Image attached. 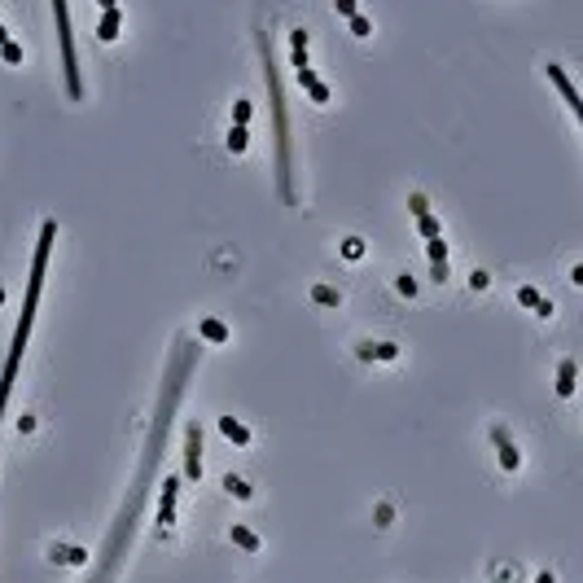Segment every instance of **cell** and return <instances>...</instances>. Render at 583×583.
Wrapping results in <instances>:
<instances>
[{
  "label": "cell",
  "instance_id": "36",
  "mask_svg": "<svg viewBox=\"0 0 583 583\" xmlns=\"http://www.w3.org/2000/svg\"><path fill=\"white\" fill-rule=\"evenodd\" d=\"M97 5H101V9H119V0H97Z\"/></svg>",
  "mask_w": 583,
  "mask_h": 583
},
{
  "label": "cell",
  "instance_id": "20",
  "mask_svg": "<svg viewBox=\"0 0 583 583\" xmlns=\"http://www.w3.org/2000/svg\"><path fill=\"white\" fill-rule=\"evenodd\" d=\"M246 149H250V132L233 123V132H228V154H246Z\"/></svg>",
  "mask_w": 583,
  "mask_h": 583
},
{
  "label": "cell",
  "instance_id": "4",
  "mask_svg": "<svg viewBox=\"0 0 583 583\" xmlns=\"http://www.w3.org/2000/svg\"><path fill=\"white\" fill-rule=\"evenodd\" d=\"M544 75H548V80H552V88L562 92V101H566V106H570V114L579 119V128H583V97H579V88L570 84V75H566V66H562V62H548V66H544Z\"/></svg>",
  "mask_w": 583,
  "mask_h": 583
},
{
  "label": "cell",
  "instance_id": "16",
  "mask_svg": "<svg viewBox=\"0 0 583 583\" xmlns=\"http://www.w3.org/2000/svg\"><path fill=\"white\" fill-rule=\"evenodd\" d=\"M224 491L233 500H250V496H255V487H250L246 478H237V474H224Z\"/></svg>",
  "mask_w": 583,
  "mask_h": 583
},
{
  "label": "cell",
  "instance_id": "1",
  "mask_svg": "<svg viewBox=\"0 0 583 583\" xmlns=\"http://www.w3.org/2000/svg\"><path fill=\"white\" fill-rule=\"evenodd\" d=\"M259 62H263V84H268V101H272V132H276V189H281V202H285V207H294L298 193H294V158H290L285 88H281V75H276V62H272V44H268V36H259Z\"/></svg>",
  "mask_w": 583,
  "mask_h": 583
},
{
  "label": "cell",
  "instance_id": "10",
  "mask_svg": "<svg viewBox=\"0 0 583 583\" xmlns=\"http://www.w3.org/2000/svg\"><path fill=\"white\" fill-rule=\"evenodd\" d=\"M119 27H123V13H119V9H101L97 40H101V44H114V40H119Z\"/></svg>",
  "mask_w": 583,
  "mask_h": 583
},
{
  "label": "cell",
  "instance_id": "19",
  "mask_svg": "<svg viewBox=\"0 0 583 583\" xmlns=\"http://www.w3.org/2000/svg\"><path fill=\"white\" fill-rule=\"evenodd\" d=\"M338 255L342 259H364V237H342L338 241Z\"/></svg>",
  "mask_w": 583,
  "mask_h": 583
},
{
  "label": "cell",
  "instance_id": "13",
  "mask_svg": "<svg viewBox=\"0 0 583 583\" xmlns=\"http://www.w3.org/2000/svg\"><path fill=\"white\" fill-rule=\"evenodd\" d=\"M219 435L233 443V447H246V443H250V425H241L237 417H219Z\"/></svg>",
  "mask_w": 583,
  "mask_h": 583
},
{
  "label": "cell",
  "instance_id": "17",
  "mask_svg": "<svg viewBox=\"0 0 583 583\" xmlns=\"http://www.w3.org/2000/svg\"><path fill=\"white\" fill-rule=\"evenodd\" d=\"M312 298L320 303V307H342V294L334 285H312Z\"/></svg>",
  "mask_w": 583,
  "mask_h": 583
},
{
  "label": "cell",
  "instance_id": "26",
  "mask_svg": "<svg viewBox=\"0 0 583 583\" xmlns=\"http://www.w3.org/2000/svg\"><path fill=\"white\" fill-rule=\"evenodd\" d=\"M408 211L421 219V215H430V197L425 193H408Z\"/></svg>",
  "mask_w": 583,
  "mask_h": 583
},
{
  "label": "cell",
  "instance_id": "33",
  "mask_svg": "<svg viewBox=\"0 0 583 583\" xmlns=\"http://www.w3.org/2000/svg\"><path fill=\"white\" fill-rule=\"evenodd\" d=\"M18 430H22V435H36V417L27 413V417H22V421H18Z\"/></svg>",
  "mask_w": 583,
  "mask_h": 583
},
{
  "label": "cell",
  "instance_id": "24",
  "mask_svg": "<svg viewBox=\"0 0 583 583\" xmlns=\"http://www.w3.org/2000/svg\"><path fill=\"white\" fill-rule=\"evenodd\" d=\"M0 58H5L9 66H22V58H27V53H22V44H13V40H5V44H0Z\"/></svg>",
  "mask_w": 583,
  "mask_h": 583
},
{
  "label": "cell",
  "instance_id": "27",
  "mask_svg": "<svg viewBox=\"0 0 583 583\" xmlns=\"http://www.w3.org/2000/svg\"><path fill=\"white\" fill-rule=\"evenodd\" d=\"M395 290H399L403 298H413V294H417V276H408V272H403V276H395Z\"/></svg>",
  "mask_w": 583,
  "mask_h": 583
},
{
  "label": "cell",
  "instance_id": "31",
  "mask_svg": "<svg viewBox=\"0 0 583 583\" xmlns=\"http://www.w3.org/2000/svg\"><path fill=\"white\" fill-rule=\"evenodd\" d=\"M535 316H540V320H552V316H557V307H552L548 298H540V303H535Z\"/></svg>",
  "mask_w": 583,
  "mask_h": 583
},
{
  "label": "cell",
  "instance_id": "7",
  "mask_svg": "<svg viewBox=\"0 0 583 583\" xmlns=\"http://www.w3.org/2000/svg\"><path fill=\"white\" fill-rule=\"evenodd\" d=\"M356 360H364V364H373V360L391 364V360H399V347L395 342H356Z\"/></svg>",
  "mask_w": 583,
  "mask_h": 583
},
{
  "label": "cell",
  "instance_id": "32",
  "mask_svg": "<svg viewBox=\"0 0 583 583\" xmlns=\"http://www.w3.org/2000/svg\"><path fill=\"white\" fill-rule=\"evenodd\" d=\"M430 281H447V263H430Z\"/></svg>",
  "mask_w": 583,
  "mask_h": 583
},
{
  "label": "cell",
  "instance_id": "35",
  "mask_svg": "<svg viewBox=\"0 0 583 583\" xmlns=\"http://www.w3.org/2000/svg\"><path fill=\"white\" fill-rule=\"evenodd\" d=\"M535 583H557V574H552V570H540V574H535Z\"/></svg>",
  "mask_w": 583,
  "mask_h": 583
},
{
  "label": "cell",
  "instance_id": "12",
  "mask_svg": "<svg viewBox=\"0 0 583 583\" xmlns=\"http://www.w3.org/2000/svg\"><path fill=\"white\" fill-rule=\"evenodd\" d=\"M307 31H303V27H294L290 31V62H294V70H307Z\"/></svg>",
  "mask_w": 583,
  "mask_h": 583
},
{
  "label": "cell",
  "instance_id": "23",
  "mask_svg": "<svg viewBox=\"0 0 583 583\" xmlns=\"http://www.w3.org/2000/svg\"><path fill=\"white\" fill-rule=\"evenodd\" d=\"M417 228H421V237H425V241H430V237H443V224H439L435 215H421Z\"/></svg>",
  "mask_w": 583,
  "mask_h": 583
},
{
  "label": "cell",
  "instance_id": "29",
  "mask_svg": "<svg viewBox=\"0 0 583 583\" xmlns=\"http://www.w3.org/2000/svg\"><path fill=\"white\" fill-rule=\"evenodd\" d=\"M334 9H338L342 18H356V13H360V0H334Z\"/></svg>",
  "mask_w": 583,
  "mask_h": 583
},
{
  "label": "cell",
  "instance_id": "14",
  "mask_svg": "<svg viewBox=\"0 0 583 583\" xmlns=\"http://www.w3.org/2000/svg\"><path fill=\"white\" fill-rule=\"evenodd\" d=\"M197 334H202V342H228V325H224V320H215V316H202Z\"/></svg>",
  "mask_w": 583,
  "mask_h": 583
},
{
  "label": "cell",
  "instance_id": "3",
  "mask_svg": "<svg viewBox=\"0 0 583 583\" xmlns=\"http://www.w3.org/2000/svg\"><path fill=\"white\" fill-rule=\"evenodd\" d=\"M487 435H491V447H496V456H500V469H504V474H518V469H522V452H518V443H513V435H509V425L496 421Z\"/></svg>",
  "mask_w": 583,
  "mask_h": 583
},
{
  "label": "cell",
  "instance_id": "15",
  "mask_svg": "<svg viewBox=\"0 0 583 583\" xmlns=\"http://www.w3.org/2000/svg\"><path fill=\"white\" fill-rule=\"evenodd\" d=\"M228 535H233V544H237V548H246V552H259V548H263V540H259L250 526H233Z\"/></svg>",
  "mask_w": 583,
  "mask_h": 583
},
{
  "label": "cell",
  "instance_id": "8",
  "mask_svg": "<svg viewBox=\"0 0 583 583\" xmlns=\"http://www.w3.org/2000/svg\"><path fill=\"white\" fill-rule=\"evenodd\" d=\"M298 84H303V92H307L316 106H329V97H334L325 80H316V70H312V66H307V70H298Z\"/></svg>",
  "mask_w": 583,
  "mask_h": 583
},
{
  "label": "cell",
  "instance_id": "37",
  "mask_svg": "<svg viewBox=\"0 0 583 583\" xmlns=\"http://www.w3.org/2000/svg\"><path fill=\"white\" fill-rule=\"evenodd\" d=\"M5 40H9V31H5V27H0V44H5Z\"/></svg>",
  "mask_w": 583,
  "mask_h": 583
},
{
  "label": "cell",
  "instance_id": "30",
  "mask_svg": "<svg viewBox=\"0 0 583 583\" xmlns=\"http://www.w3.org/2000/svg\"><path fill=\"white\" fill-rule=\"evenodd\" d=\"M487 285H491V276H487V272H483V268H478V272H474V276H469V290H478V294H483V290H487Z\"/></svg>",
  "mask_w": 583,
  "mask_h": 583
},
{
  "label": "cell",
  "instance_id": "25",
  "mask_svg": "<svg viewBox=\"0 0 583 583\" xmlns=\"http://www.w3.org/2000/svg\"><path fill=\"white\" fill-rule=\"evenodd\" d=\"M544 294L535 290V285H518V303H522V307H530V312H535V303H540Z\"/></svg>",
  "mask_w": 583,
  "mask_h": 583
},
{
  "label": "cell",
  "instance_id": "38",
  "mask_svg": "<svg viewBox=\"0 0 583 583\" xmlns=\"http://www.w3.org/2000/svg\"><path fill=\"white\" fill-rule=\"evenodd\" d=\"M0 303H5V290H0Z\"/></svg>",
  "mask_w": 583,
  "mask_h": 583
},
{
  "label": "cell",
  "instance_id": "2",
  "mask_svg": "<svg viewBox=\"0 0 583 583\" xmlns=\"http://www.w3.org/2000/svg\"><path fill=\"white\" fill-rule=\"evenodd\" d=\"M48 5H53V27H58V48H62L66 92H70V101H84V80H80V62H75V27H70V9H66V0H48Z\"/></svg>",
  "mask_w": 583,
  "mask_h": 583
},
{
  "label": "cell",
  "instance_id": "34",
  "mask_svg": "<svg viewBox=\"0 0 583 583\" xmlns=\"http://www.w3.org/2000/svg\"><path fill=\"white\" fill-rule=\"evenodd\" d=\"M570 281H574V285L583 290V263H574V268H570Z\"/></svg>",
  "mask_w": 583,
  "mask_h": 583
},
{
  "label": "cell",
  "instance_id": "6",
  "mask_svg": "<svg viewBox=\"0 0 583 583\" xmlns=\"http://www.w3.org/2000/svg\"><path fill=\"white\" fill-rule=\"evenodd\" d=\"M175 500H180V478H163V487H158V526L171 530L175 526Z\"/></svg>",
  "mask_w": 583,
  "mask_h": 583
},
{
  "label": "cell",
  "instance_id": "5",
  "mask_svg": "<svg viewBox=\"0 0 583 583\" xmlns=\"http://www.w3.org/2000/svg\"><path fill=\"white\" fill-rule=\"evenodd\" d=\"M202 425L197 421H189L185 425V478L189 483H202Z\"/></svg>",
  "mask_w": 583,
  "mask_h": 583
},
{
  "label": "cell",
  "instance_id": "18",
  "mask_svg": "<svg viewBox=\"0 0 583 583\" xmlns=\"http://www.w3.org/2000/svg\"><path fill=\"white\" fill-rule=\"evenodd\" d=\"M425 255H430V263H447V255H452V246H447L443 237H430V241H425Z\"/></svg>",
  "mask_w": 583,
  "mask_h": 583
},
{
  "label": "cell",
  "instance_id": "11",
  "mask_svg": "<svg viewBox=\"0 0 583 583\" xmlns=\"http://www.w3.org/2000/svg\"><path fill=\"white\" fill-rule=\"evenodd\" d=\"M48 562H58V566H84V562H88V548H66V544H48Z\"/></svg>",
  "mask_w": 583,
  "mask_h": 583
},
{
  "label": "cell",
  "instance_id": "21",
  "mask_svg": "<svg viewBox=\"0 0 583 583\" xmlns=\"http://www.w3.org/2000/svg\"><path fill=\"white\" fill-rule=\"evenodd\" d=\"M347 27H351V36H356V40H369V36H373V22H369L364 13H356V18H347Z\"/></svg>",
  "mask_w": 583,
  "mask_h": 583
},
{
  "label": "cell",
  "instance_id": "28",
  "mask_svg": "<svg viewBox=\"0 0 583 583\" xmlns=\"http://www.w3.org/2000/svg\"><path fill=\"white\" fill-rule=\"evenodd\" d=\"M373 522H377V526H391V522H395V509H391V504H377V509H373Z\"/></svg>",
  "mask_w": 583,
  "mask_h": 583
},
{
  "label": "cell",
  "instance_id": "9",
  "mask_svg": "<svg viewBox=\"0 0 583 583\" xmlns=\"http://www.w3.org/2000/svg\"><path fill=\"white\" fill-rule=\"evenodd\" d=\"M574 391H579V364L562 360V364H557V399H570Z\"/></svg>",
  "mask_w": 583,
  "mask_h": 583
},
{
  "label": "cell",
  "instance_id": "22",
  "mask_svg": "<svg viewBox=\"0 0 583 583\" xmlns=\"http://www.w3.org/2000/svg\"><path fill=\"white\" fill-rule=\"evenodd\" d=\"M250 114H255V106H250L246 97H237V101H233V123H237V128H246Z\"/></svg>",
  "mask_w": 583,
  "mask_h": 583
}]
</instances>
